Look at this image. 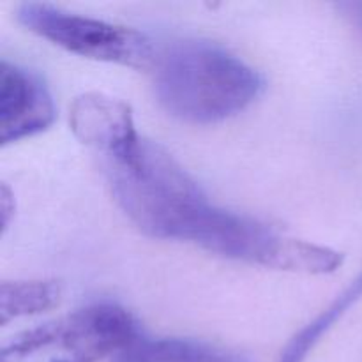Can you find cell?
Returning a JSON list of instances; mask_svg holds the SVG:
<instances>
[{"mask_svg":"<svg viewBox=\"0 0 362 362\" xmlns=\"http://www.w3.org/2000/svg\"><path fill=\"white\" fill-rule=\"evenodd\" d=\"M140 334L124 308L98 303L13 338L0 362H99Z\"/></svg>","mask_w":362,"mask_h":362,"instance_id":"obj_3","label":"cell"},{"mask_svg":"<svg viewBox=\"0 0 362 362\" xmlns=\"http://www.w3.org/2000/svg\"><path fill=\"white\" fill-rule=\"evenodd\" d=\"M55 106L41 78L25 67L2 60L0 66V140L20 141L48 129Z\"/></svg>","mask_w":362,"mask_h":362,"instance_id":"obj_5","label":"cell"},{"mask_svg":"<svg viewBox=\"0 0 362 362\" xmlns=\"http://www.w3.org/2000/svg\"><path fill=\"white\" fill-rule=\"evenodd\" d=\"M18 20L52 45L99 62L120 64L134 69H154L158 53L141 32L69 13L41 2L18 7Z\"/></svg>","mask_w":362,"mask_h":362,"instance_id":"obj_4","label":"cell"},{"mask_svg":"<svg viewBox=\"0 0 362 362\" xmlns=\"http://www.w3.org/2000/svg\"><path fill=\"white\" fill-rule=\"evenodd\" d=\"M60 286L55 281H6L0 286L2 324L11 318L45 313L60 303Z\"/></svg>","mask_w":362,"mask_h":362,"instance_id":"obj_8","label":"cell"},{"mask_svg":"<svg viewBox=\"0 0 362 362\" xmlns=\"http://www.w3.org/2000/svg\"><path fill=\"white\" fill-rule=\"evenodd\" d=\"M159 105L191 124H214L246 110L264 88L260 74L218 45L182 41L154 64Z\"/></svg>","mask_w":362,"mask_h":362,"instance_id":"obj_2","label":"cell"},{"mask_svg":"<svg viewBox=\"0 0 362 362\" xmlns=\"http://www.w3.org/2000/svg\"><path fill=\"white\" fill-rule=\"evenodd\" d=\"M69 126L74 136L108 159L126 156L140 141L133 113L124 101L99 92H85L69 106Z\"/></svg>","mask_w":362,"mask_h":362,"instance_id":"obj_6","label":"cell"},{"mask_svg":"<svg viewBox=\"0 0 362 362\" xmlns=\"http://www.w3.org/2000/svg\"><path fill=\"white\" fill-rule=\"evenodd\" d=\"M106 170L113 198L141 232L209 246L225 211L209 204L198 184L159 145L140 138L126 156L108 159Z\"/></svg>","mask_w":362,"mask_h":362,"instance_id":"obj_1","label":"cell"},{"mask_svg":"<svg viewBox=\"0 0 362 362\" xmlns=\"http://www.w3.org/2000/svg\"><path fill=\"white\" fill-rule=\"evenodd\" d=\"M113 362H237L223 350L193 339L144 338L138 334Z\"/></svg>","mask_w":362,"mask_h":362,"instance_id":"obj_7","label":"cell"}]
</instances>
